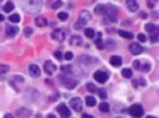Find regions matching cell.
<instances>
[{"label": "cell", "instance_id": "obj_4", "mask_svg": "<svg viewBox=\"0 0 159 118\" xmlns=\"http://www.w3.org/2000/svg\"><path fill=\"white\" fill-rule=\"evenodd\" d=\"M23 5L25 6L24 8L29 13H38L42 8V1H24Z\"/></svg>", "mask_w": 159, "mask_h": 118}, {"label": "cell", "instance_id": "obj_44", "mask_svg": "<svg viewBox=\"0 0 159 118\" xmlns=\"http://www.w3.org/2000/svg\"><path fill=\"white\" fill-rule=\"evenodd\" d=\"M46 118H57V117H56L54 114H49V115L46 116Z\"/></svg>", "mask_w": 159, "mask_h": 118}, {"label": "cell", "instance_id": "obj_29", "mask_svg": "<svg viewBox=\"0 0 159 118\" xmlns=\"http://www.w3.org/2000/svg\"><path fill=\"white\" fill-rule=\"evenodd\" d=\"M8 70H10V66L8 65L0 64V76L4 75V73H6V72H8Z\"/></svg>", "mask_w": 159, "mask_h": 118}, {"label": "cell", "instance_id": "obj_10", "mask_svg": "<svg viewBox=\"0 0 159 118\" xmlns=\"http://www.w3.org/2000/svg\"><path fill=\"white\" fill-rule=\"evenodd\" d=\"M43 69H44V71L48 73V75H52L55 71H56V65L52 63V62H50V60H48V62H45L44 63V66H43Z\"/></svg>", "mask_w": 159, "mask_h": 118}, {"label": "cell", "instance_id": "obj_15", "mask_svg": "<svg viewBox=\"0 0 159 118\" xmlns=\"http://www.w3.org/2000/svg\"><path fill=\"white\" fill-rule=\"evenodd\" d=\"M126 6H127V8H128L131 12H135V11H138V8H139V4H138L137 1H134V0H128V1H126Z\"/></svg>", "mask_w": 159, "mask_h": 118}, {"label": "cell", "instance_id": "obj_30", "mask_svg": "<svg viewBox=\"0 0 159 118\" xmlns=\"http://www.w3.org/2000/svg\"><path fill=\"white\" fill-rule=\"evenodd\" d=\"M102 99H106L107 98V93H106V90L105 89H97V92H96Z\"/></svg>", "mask_w": 159, "mask_h": 118}, {"label": "cell", "instance_id": "obj_26", "mask_svg": "<svg viewBox=\"0 0 159 118\" xmlns=\"http://www.w3.org/2000/svg\"><path fill=\"white\" fill-rule=\"evenodd\" d=\"M99 108H100V111H101V112H108V111H109V105H108V103H106V102H102V103L99 105Z\"/></svg>", "mask_w": 159, "mask_h": 118}, {"label": "cell", "instance_id": "obj_18", "mask_svg": "<svg viewBox=\"0 0 159 118\" xmlns=\"http://www.w3.org/2000/svg\"><path fill=\"white\" fill-rule=\"evenodd\" d=\"M106 8H107V5H97L96 7H95V13L96 14H101V15H105V13H106Z\"/></svg>", "mask_w": 159, "mask_h": 118}, {"label": "cell", "instance_id": "obj_28", "mask_svg": "<svg viewBox=\"0 0 159 118\" xmlns=\"http://www.w3.org/2000/svg\"><path fill=\"white\" fill-rule=\"evenodd\" d=\"M150 69H151V65H150V63H144L143 65L140 64V70L141 71H144V72H149L150 71Z\"/></svg>", "mask_w": 159, "mask_h": 118}, {"label": "cell", "instance_id": "obj_43", "mask_svg": "<svg viewBox=\"0 0 159 118\" xmlns=\"http://www.w3.org/2000/svg\"><path fill=\"white\" fill-rule=\"evenodd\" d=\"M4 118H14V117H13V115H11V114H6V115L4 116Z\"/></svg>", "mask_w": 159, "mask_h": 118}, {"label": "cell", "instance_id": "obj_6", "mask_svg": "<svg viewBox=\"0 0 159 118\" xmlns=\"http://www.w3.org/2000/svg\"><path fill=\"white\" fill-rule=\"evenodd\" d=\"M57 111L61 118H69L71 116V111L68 109V106L64 103H61L60 105H57Z\"/></svg>", "mask_w": 159, "mask_h": 118}, {"label": "cell", "instance_id": "obj_33", "mask_svg": "<svg viewBox=\"0 0 159 118\" xmlns=\"http://www.w3.org/2000/svg\"><path fill=\"white\" fill-rule=\"evenodd\" d=\"M61 6H62V1H52L51 2V8L52 9H57Z\"/></svg>", "mask_w": 159, "mask_h": 118}, {"label": "cell", "instance_id": "obj_41", "mask_svg": "<svg viewBox=\"0 0 159 118\" xmlns=\"http://www.w3.org/2000/svg\"><path fill=\"white\" fill-rule=\"evenodd\" d=\"M82 118H94V117L90 116V115H88V114H83V115H82Z\"/></svg>", "mask_w": 159, "mask_h": 118}, {"label": "cell", "instance_id": "obj_35", "mask_svg": "<svg viewBox=\"0 0 159 118\" xmlns=\"http://www.w3.org/2000/svg\"><path fill=\"white\" fill-rule=\"evenodd\" d=\"M73 58H74V53L73 52H67L66 56H64V59L66 60H71Z\"/></svg>", "mask_w": 159, "mask_h": 118}, {"label": "cell", "instance_id": "obj_40", "mask_svg": "<svg viewBox=\"0 0 159 118\" xmlns=\"http://www.w3.org/2000/svg\"><path fill=\"white\" fill-rule=\"evenodd\" d=\"M61 70H62V71H64V72H67V71H69V72H70L71 66H70V65H68V66H62V67H61Z\"/></svg>", "mask_w": 159, "mask_h": 118}, {"label": "cell", "instance_id": "obj_13", "mask_svg": "<svg viewBox=\"0 0 159 118\" xmlns=\"http://www.w3.org/2000/svg\"><path fill=\"white\" fill-rule=\"evenodd\" d=\"M31 115H32V112L26 108H20L17 111V116L19 118H30Z\"/></svg>", "mask_w": 159, "mask_h": 118}, {"label": "cell", "instance_id": "obj_11", "mask_svg": "<svg viewBox=\"0 0 159 118\" xmlns=\"http://www.w3.org/2000/svg\"><path fill=\"white\" fill-rule=\"evenodd\" d=\"M130 51H131L132 54H135V56L140 54L143 52V46L140 44H138V43H133V44L130 45Z\"/></svg>", "mask_w": 159, "mask_h": 118}, {"label": "cell", "instance_id": "obj_20", "mask_svg": "<svg viewBox=\"0 0 159 118\" xmlns=\"http://www.w3.org/2000/svg\"><path fill=\"white\" fill-rule=\"evenodd\" d=\"M70 44L74 45V46L81 45V44H82V38H81L80 35H71V38H70Z\"/></svg>", "mask_w": 159, "mask_h": 118}, {"label": "cell", "instance_id": "obj_46", "mask_svg": "<svg viewBox=\"0 0 159 118\" xmlns=\"http://www.w3.org/2000/svg\"><path fill=\"white\" fill-rule=\"evenodd\" d=\"M2 20H4V15L0 13V21H2Z\"/></svg>", "mask_w": 159, "mask_h": 118}, {"label": "cell", "instance_id": "obj_34", "mask_svg": "<svg viewBox=\"0 0 159 118\" xmlns=\"http://www.w3.org/2000/svg\"><path fill=\"white\" fill-rule=\"evenodd\" d=\"M95 44H96V47H97V49H103V43H102V39H101V38H99V39L95 41Z\"/></svg>", "mask_w": 159, "mask_h": 118}, {"label": "cell", "instance_id": "obj_2", "mask_svg": "<svg viewBox=\"0 0 159 118\" xmlns=\"http://www.w3.org/2000/svg\"><path fill=\"white\" fill-rule=\"evenodd\" d=\"M116 7L113 5H107L106 13H105V22H115L116 21Z\"/></svg>", "mask_w": 159, "mask_h": 118}, {"label": "cell", "instance_id": "obj_27", "mask_svg": "<svg viewBox=\"0 0 159 118\" xmlns=\"http://www.w3.org/2000/svg\"><path fill=\"white\" fill-rule=\"evenodd\" d=\"M8 19H10V21H11V22H14V24H15V22H19V21H20V15L15 13V14L10 15V18H8Z\"/></svg>", "mask_w": 159, "mask_h": 118}, {"label": "cell", "instance_id": "obj_32", "mask_svg": "<svg viewBox=\"0 0 159 118\" xmlns=\"http://www.w3.org/2000/svg\"><path fill=\"white\" fill-rule=\"evenodd\" d=\"M58 19L61 20V21H66L67 19H68V13H66V12H61V13H58Z\"/></svg>", "mask_w": 159, "mask_h": 118}, {"label": "cell", "instance_id": "obj_48", "mask_svg": "<svg viewBox=\"0 0 159 118\" xmlns=\"http://www.w3.org/2000/svg\"><path fill=\"white\" fill-rule=\"evenodd\" d=\"M118 118H121V117H118Z\"/></svg>", "mask_w": 159, "mask_h": 118}, {"label": "cell", "instance_id": "obj_45", "mask_svg": "<svg viewBox=\"0 0 159 118\" xmlns=\"http://www.w3.org/2000/svg\"><path fill=\"white\" fill-rule=\"evenodd\" d=\"M141 18H144V19H145V18H147V14H145V13H141Z\"/></svg>", "mask_w": 159, "mask_h": 118}, {"label": "cell", "instance_id": "obj_22", "mask_svg": "<svg viewBox=\"0 0 159 118\" xmlns=\"http://www.w3.org/2000/svg\"><path fill=\"white\" fill-rule=\"evenodd\" d=\"M85 104L88 106H94L96 104V99L93 97V96H87L85 97Z\"/></svg>", "mask_w": 159, "mask_h": 118}, {"label": "cell", "instance_id": "obj_38", "mask_svg": "<svg viewBox=\"0 0 159 118\" xmlns=\"http://www.w3.org/2000/svg\"><path fill=\"white\" fill-rule=\"evenodd\" d=\"M133 66H134V69L140 70V62H139V60H134V62H133Z\"/></svg>", "mask_w": 159, "mask_h": 118}, {"label": "cell", "instance_id": "obj_7", "mask_svg": "<svg viewBox=\"0 0 159 118\" xmlns=\"http://www.w3.org/2000/svg\"><path fill=\"white\" fill-rule=\"evenodd\" d=\"M51 38L56 41H63L66 39V33L62 28H56L52 33H51Z\"/></svg>", "mask_w": 159, "mask_h": 118}, {"label": "cell", "instance_id": "obj_24", "mask_svg": "<svg viewBox=\"0 0 159 118\" xmlns=\"http://www.w3.org/2000/svg\"><path fill=\"white\" fill-rule=\"evenodd\" d=\"M121 75H122L124 78H132L133 72H132L131 69H124V70L121 71Z\"/></svg>", "mask_w": 159, "mask_h": 118}, {"label": "cell", "instance_id": "obj_12", "mask_svg": "<svg viewBox=\"0 0 159 118\" xmlns=\"http://www.w3.org/2000/svg\"><path fill=\"white\" fill-rule=\"evenodd\" d=\"M29 72H30V76L31 77H35V78H37V77L40 76V69L37 65H35V64H31L29 66Z\"/></svg>", "mask_w": 159, "mask_h": 118}, {"label": "cell", "instance_id": "obj_25", "mask_svg": "<svg viewBox=\"0 0 159 118\" xmlns=\"http://www.w3.org/2000/svg\"><path fill=\"white\" fill-rule=\"evenodd\" d=\"M84 35L87 37V38H94V35H95V31L93 30V28H85L84 30Z\"/></svg>", "mask_w": 159, "mask_h": 118}, {"label": "cell", "instance_id": "obj_23", "mask_svg": "<svg viewBox=\"0 0 159 118\" xmlns=\"http://www.w3.org/2000/svg\"><path fill=\"white\" fill-rule=\"evenodd\" d=\"M4 12H7V13H10L11 11H13V8H14V5H13V2H11V1H8V2H6L5 5H4Z\"/></svg>", "mask_w": 159, "mask_h": 118}, {"label": "cell", "instance_id": "obj_42", "mask_svg": "<svg viewBox=\"0 0 159 118\" xmlns=\"http://www.w3.org/2000/svg\"><path fill=\"white\" fill-rule=\"evenodd\" d=\"M25 32H26V35H27V37H30V33H31V32H32V31H31V30H30V28H29V27H27V28H26V30H25Z\"/></svg>", "mask_w": 159, "mask_h": 118}, {"label": "cell", "instance_id": "obj_5", "mask_svg": "<svg viewBox=\"0 0 159 118\" xmlns=\"http://www.w3.org/2000/svg\"><path fill=\"white\" fill-rule=\"evenodd\" d=\"M128 114L133 118H141L144 116V109L139 104H133L132 106H130Z\"/></svg>", "mask_w": 159, "mask_h": 118}, {"label": "cell", "instance_id": "obj_21", "mask_svg": "<svg viewBox=\"0 0 159 118\" xmlns=\"http://www.w3.org/2000/svg\"><path fill=\"white\" fill-rule=\"evenodd\" d=\"M46 19L45 18H43V17H37L36 18V25L38 26V27H45L46 26Z\"/></svg>", "mask_w": 159, "mask_h": 118}, {"label": "cell", "instance_id": "obj_17", "mask_svg": "<svg viewBox=\"0 0 159 118\" xmlns=\"http://www.w3.org/2000/svg\"><path fill=\"white\" fill-rule=\"evenodd\" d=\"M150 39L152 43L157 41L159 39V27H155L151 32H150Z\"/></svg>", "mask_w": 159, "mask_h": 118}, {"label": "cell", "instance_id": "obj_3", "mask_svg": "<svg viewBox=\"0 0 159 118\" xmlns=\"http://www.w3.org/2000/svg\"><path fill=\"white\" fill-rule=\"evenodd\" d=\"M60 82L62 83V85L64 86V88H67V89H69V90H71V89H74L76 85H77V80L76 79H74L73 77H70L69 75H62V76H60Z\"/></svg>", "mask_w": 159, "mask_h": 118}, {"label": "cell", "instance_id": "obj_19", "mask_svg": "<svg viewBox=\"0 0 159 118\" xmlns=\"http://www.w3.org/2000/svg\"><path fill=\"white\" fill-rule=\"evenodd\" d=\"M118 33H119V35H121V37L125 38V39H133V37H134L133 33L127 32V31H124V30H119Z\"/></svg>", "mask_w": 159, "mask_h": 118}, {"label": "cell", "instance_id": "obj_16", "mask_svg": "<svg viewBox=\"0 0 159 118\" xmlns=\"http://www.w3.org/2000/svg\"><path fill=\"white\" fill-rule=\"evenodd\" d=\"M19 32V28L17 26H7L6 27V34L8 37H13Z\"/></svg>", "mask_w": 159, "mask_h": 118}, {"label": "cell", "instance_id": "obj_9", "mask_svg": "<svg viewBox=\"0 0 159 118\" xmlns=\"http://www.w3.org/2000/svg\"><path fill=\"white\" fill-rule=\"evenodd\" d=\"M94 79H95L97 83L103 84V83L107 82V79H108V75H107L106 72H103V71H96V72L94 73Z\"/></svg>", "mask_w": 159, "mask_h": 118}, {"label": "cell", "instance_id": "obj_14", "mask_svg": "<svg viewBox=\"0 0 159 118\" xmlns=\"http://www.w3.org/2000/svg\"><path fill=\"white\" fill-rule=\"evenodd\" d=\"M109 63L112 64V66L119 67V66H121V64H122V59H121V57H119V56H112Z\"/></svg>", "mask_w": 159, "mask_h": 118}, {"label": "cell", "instance_id": "obj_31", "mask_svg": "<svg viewBox=\"0 0 159 118\" xmlns=\"http://www.w3.org/2000/svg\"><path fill=\"white\" fill-rule=\"evenodd\" d=\"M87 89L89 90V92H95V93L97 92V89H96V86L93 83H88L87 84Z\"/></svg>", "mask_w": 159, "mask_h": 118}, {"label": "cell", "instance_id": "obj_37", "mask_svg": "<svg viewBox=\"0 0 159 118\" xmlns=\"http://www.w3.org/2000/svg\"><path fill=\"white\" fill-rule=\"evenodd\" d=\"M138 39H139V41L144 43V41H146V35L143 34V33H139V34H138Z\"/></svg>", "mask_w": 159, "mask_h": 118}, {"label": "cell", "instance_id": "obj_8", "mask_svg": "<svg viewBox=\"0 0 159 118\" xmlns=\"http://www.w3.org/2000/svg\"><path fill=\"white\" fill-rule=\"evenodd\" d=\"M70 106H71V109L74 110V111H82V101H81V98L80 97H74V98H71L70 99Z\"/></svg>", "mask_w": 159, "mask_h": 118}, {"label": "cell", "instance_id": "obj_1", "mask_svg": "<svg viewBox=\"0 0 159 118\" xmlns=\"http://www.w3.org/2000/svg\"><path fill=\"white\" fill-rule=\"evenodd\" d=\"M89 19H90V13L88 11H85V9L84 11H81L79 14V19H77V21L74 25L75 30L83 28V26H85V24L89 21Z\"/></svg>", "mask_w": 159, "mask_h": 118}, {"label": "cell", "instance_id": "obj_47", "mask_svg": "<svg viewBox=\"0 0 159 118\" xmlns=\"http://www.w3.org/2000/svg\"><path fill=\"white\" fill-rule=\"evenodd\" d=\"M146 118H157V117H153V116H147Z\"/></svg>", "mask_w": 159, "mask_h": 118}, {"label": "cell", "instance_id": "obj_36", "mask_svg": "<svg viewBox=\"0 0 159 118\" xmlns=\"http://www.w3.org/2000/svg\"><path fill=\"white\" fill-rule=\"evenodd\" d=\"M155 27H156V26H155L153 24H146V25H145V30H146L147 32H151Z\"/></svg>", "mask_w": 159, "mask_h": 118}, {"label": "cell", "instance_id": "obj_39", "mask_svg": "<svg viewBox=\"0 0 159 118\" xmlns=\"http://www.w3.org/2000/svg\"><path fill=\"white\" fill-rule=\"evenodd\" d=\"M54 54H55V58H56V59H58V60H61V59H62V53H61L60 51H56Z\"/></svg>", "mask_w": 159, "mask_h": 118}]
</instances>
